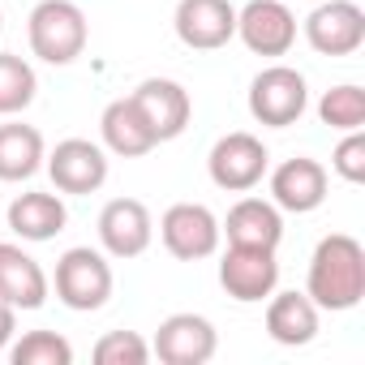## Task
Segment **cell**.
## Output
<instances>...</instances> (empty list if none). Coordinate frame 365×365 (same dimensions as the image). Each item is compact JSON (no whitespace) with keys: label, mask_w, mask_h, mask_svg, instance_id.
Returning a JSON list of instances; mask_svg holds the SVG:
<instances>
[{"label":"cell","mask_w":365,"mask_h":365,"mask_svg":"<svg viewBox=\"0 0 365 365\" xmlns=\"http://www.w3.org/2000/svg\"><path fill=\"white\" fill-rule=\"evenodd\" d=\"M305 297L318 309H331V314L356 309L361 297H365V245L348 232L322 237L309 254Z\"/></svg>","instance_id":"1"},{"label":"cell","mask_w":365,"mask_h":365,"mask_svg":"<svg viewBox=\"0 0 365 365\" xmlns=\"http://www.w3.org/2000/svg\"><path fill=\"white\" fill-rule=\"evenodd\" d=\"M26 39L43 65H73L86 52L91 26L73 0H39L26 18Z\"/></svg>","instance_id":"2"},{"label":"cell","mask_w":365,"mask_h":365,"mask_svg":"<svg viewBox=\"0 0 365 365\" xmlns=\"http://www.w3.org/2000/svg\"><path fill=\"white\" fill-rule=\"evenodd\" d=\"M52 284H56V301H61L65 309H73V314H95V309H103L108 297H112V288H116L108 254H99V250H91V245L65 250V254L56 258Z\"/></svg>","instance_id":"3"},{"label":"cell","mask_w":365,"mask_h":365,"mask_svg":"<svg viewBox=\"0 0 365 365\" xmlns=\"http://www.w3.org/2000/svg\"><path fill=\"white\" fill-rule=\"evenodd\" d=\"M305 108H309V86H305V73L292 65H267L250 82V116L267 129L297 125Z\"/></svg>","instance_id":"4"},{"label":"cell","mask_w":365,"mask_h":365,"mask_svg":"<svg viewBox=\"0 0 365 365\" xmlns=\"http://www.w3.org/2000/svg\"><path fill=\"white\" fill-rule=\"evenodd\" d=\"M267 168H271V150L262 146V138H254V133H245V129L224 133V138L211 146V155H207L211 180H215L220 190H228V194H250V190H258L262 176H267Z\"/></svg>","instance_id":"5"},{"label":"cell","mask_w":365,"mask_h":365,"mask_svg":"<svg viewBox=\"0 0 365 365\" xmlns=\"http://www.w3.org/2000/svg\"><path fill=\"white\" fill-rule=\"evenodd\" d=\"M159 241L180 262H202L220 250V220L202 202H172L159 220Z\"/></svg>","instance_id":"6"},{"label":"cell","mask_w":365,"mask_h":365,"mask_svg":"<svg viewBox=\"0 0 365 365\" xmlns=\"http://www.w3.org/2000/svg\"><path fill=\"white\" fill-rule=\"evenodd\" d=\"M220 284L232 301L241 305H258L279 288V262L275 250L262 245H228L220 258Z\"/></svg>","instance_id":"7"},{"label":"cell","mask_w":365,"mask_h":365,"mask_svg":"<svg viewBox=\"0 0 365 365\" xmlns=\"http://www.w3.org/2000/svg\"><path fill=\"white\" fill-rule=\"evenodd\" d=\"M220 348L215 322L202 314H168L150 339V356H159L163 365H207Z\"/></svg>","instance_id":"8"},{"label":"cell","mask_w":365,"mask_h":365,"mask_svg":"<svg viewBox=\"0 0 365 365\" xmlns=\"http://www.w3.org/2000/svg\"><path fill=\"white\" fill-rule=\"evenodd\" d=\"M237 39L254 56H288L297 43V14L288 0H250L237 9Z\"/></svg>","instance_id":"9"},{"label":"cell","mask_w":365,"mask_h":365,"mask_svg":"<svg viewBox=\"0 0 365 365\" xmlns=\"http://www.w3.org/2000/svg\"><path fill=\"white\" fill-rule=\"evenodd\" d=\"M305 43L318 56H352L365 43V9L356 0H327L305 18Z\"/></svg>","instance_id":"10"},{"label":"cell","mask_w":365,"mask_h":365,"mask_svg":"<svg viewBox=\"0 0 365 365\" xmlns=\"http://www.w3.org/2000/svg\"><path fill=\"white\" fill-rule=\"evenodd\" d=\"M43 168L61 194H95L108 180V150L91 138H65L43 159Z\"/></svg>","instance_id":"11"},{"label":"cell","mask_w":365,"mask_h":365,"mask_svg":"<svg viewBox=\"0 0 365 365\" xmlns=\"http://www.w3.org/2000/svg\"><path fill=\"white\" fill-rule=\"evenodd\" d=\"M172 31L194 52H215L237 39V9L232 0H180L172 14Z\"/></svg>","instance_id":"12"},{"label":"cell","mask_w":365,"mask_h":365,"mask_svg":"<svg viewBox=\"0 0 365 365\" xmlns=\"http://www.w3.org/2000/svg\"><path fill=\"white\" fill-rule=\"evenodd\" d=\"M99 245L108 258H142L155 241V220L138 198H112L99 211Z\"/></svg>","instance_id":"13"},{"label":"cell","mask_w":365,"mask_h":365,"mask_svg":"<svg viewBox=\"0 0 365 365\" xmlns=\"http://www.w3.org/2000/svg\"><path fill=\"white\" fill-rule=\"evenodd\" d=\"M129 99L138 103V112L146 116V125L155 129L159 142H172V138H180L190 129L194 99H190L185 86L172 82V78H146V82H138V91Z\"/></svg>","instance_id":"14"},{"label":"cell","mask_w":365,"mask_h":365,"mask_svg":"<svg viewBox=\"0 0 365 365\" xmlns=\"http://www.w3.org/2000/svg\"><path fill=\"white\" fill-rule=\"evenodd\" d=\"M271 202L279 211H292V215H309L327 202V168L309 155H297V159H284L275 172H271Z\"/></svg>","instance_id":"15"},{"label":"cell","mask_w":365,"mask_h":365,"mask_svg":"<svg viewBox=\"0 0 365 365\" xmlns=\"http://www.w3.org/2000/svg\"><path fill=\"white\" fill-rule=\"evenodd\" d=\"M52 292L48 271L14 241H0V301L14 309H39Z\"/></svg>","instance_id":"16"},{"label":"cell","mask_w":365,"mask_h":365,"mask_svg":"<svg viewBox=\"0 0 365 365\" xmlns=\"http://www.w3.org/2000/svg\"><path fill=\"white\" fill-rule=\"evenodd\" d=\"M99 133H103V150H112V155H120V159H142V155H150V150L159 146L155 129L146 125V116L138 112V103H133L129 95H120V99H112V103L103 108Z\"/></svg>","instance_id":"17"},{"label":"cell","mask_w":365,"mask_h":365,"mask_svg":"<svg viewBox=\"0 0 365 365\" xmlns=\"http://www.w3.org/2000/svg\"><path fill=\"white\" fill-rule=\"evenodd\" d=\"M220 237H228V245H262L275 250L284 241V215L271 198H241L228 220L220 224Z\"/></svg>","instance_id":"18"},{"label":"cell","mask_w":365,"mask_h":365,"mask_svg":"<svg viewBox=\"0 0 365 365\" xmlns=\"http://www.w3.org/2000/svg\"><path fill=\"white\" fill-rule=\"evenodd\" d=\"M5 220H9V232H14V237L39 245V241H52V237L65 232L69 211H65L61 194H39V190H31V194H18V198L9 202Z\"/></svg>","instance_id":"19"},{"label":"cell","mask_w":365,"mask_h":365,"mask_svg":"<svg viewBox=\"0 0 365 365\" xmlns=\"http://www.w3.org/2000/svg\"><path fill=\"white\" fill-rule=\"evenodd\" d=\"M318 305L305 292H271L267 297V335L284 348H305L318 335Z\"/></svg>","instance_id":"20"},{"label":"cell","mask_w":365,"mask_h":365,"mask_svg":"<svg viewBox=\"0 0 365 365\" xmlns=\"http://www.w3.org/2000/svg\"><path fill=\"white\" fill-rule=\"evenodd\" d=\"M48 159V146H43V133L35 125H0V180H9V185H18V180H31Z\"/></svg>","instance_id":"21"},{"label":"cell","mask_w":365,"mask_h":365,"mask_svg":"<svg viewBox=\"0 0 365 365\" xmlns=\"http://www.w3.org/2000/svg\"><path fill=\"white\" fill-rule=\"evenodd\" d=\"M39 78L31 69V61L14 56V52H0V116H18L35 103Z\"/></svg>","instance_id":"22"},{"label":"cell","mask_w":365,"mask_h":365,"mask_svg":"<svg viewBox=\"0 0 365 365\" xmlns=\"http://www.w3.org/2000/svg\"><path fill=\"white\" fill-rule=\"evenodd\" d=\"M318 120H322L327 129H339V133L361 129V125H365V91L352 86V82L331 86V91L318 99Z\"/></svg>","instance_id":"23"},{"label":"cell","mask_w":365,"mask_h":365,"mask_svg":"<svg viewBox=\"0 0 365 365\" xmlns=\"http://www.w3.org/2000/svg\"><path fill=\"white\" fill-rule=\"evenodd\" d=\"M9 361L14 365H69L73 344L56 331H26L18 344H9Z\"/></svg>","instance_id":"24"},{"label":"cell","mask_w":365,"mask_h":365,"mask_svg":"<svg viewBox=\"0 0 365 365\" xmlns=\"http://www.w3.org/2000/svg\"><path fill=\"white\" fill-rule=\"evenodd\" d=\"M91 356L99 365H146L150 361V344L138 331H108V335H99Z\"/></svg>","instance_id":"25"},{"label":"cell","mask_w":365,"mask_h":365,"mask_svg":"<svg viewBox=\"0 0 365 365\" xmlns=\"http://www.w3.org/2000/svg\"><path fill=\"white\" fill-rule=\"evenodd\" d=\"M331 168L348 180V185H361L365 180V133L361 129H348L331 155Z\"/></svg>","instance_id":"26"},{"label":"cell","mask_w":365,"mask_h":365,"mask_svg":"<svg viewBox=\"0 0 365 365\" xmlns=\"http://www.w3.org/2000/svg\"><path fill=\"white\" fill-rule=\"evenodd\" d=\"M14 335H18V309L9 301H0V352L14 344Z\"/></svg>","instance_id":"27"},{"label":"cell","mask_w":365,"mask_h":365,"mask_svg":"<svg viewBox=\"0 0 365 365\" xmlns=\"http://www.w3.org/2000/svg\"><path fill=\"white\" fill-rule=\"evenodd\" d=\"M0 35H5V18H0Z\"/></svg>","instance_id":"28"},{"label":"cell","mask_w":365,"mask_h":365,"mask_svg":"<svg viewBox=\"0 0 365 365\" xmlns=\"http://www.w3.org/2000/svg\"><path fill=\"white\" fill-rule=\"evenodd\" d=\"M288 5H292V0H288Z\"/></svg>","instance_id":"29"}]
</instances>
